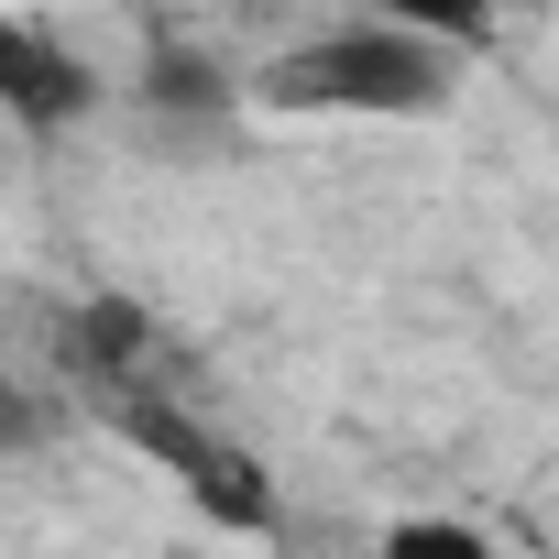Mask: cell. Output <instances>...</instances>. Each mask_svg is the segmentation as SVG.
Returning <instances> with one entry per match:
<instances>
[{
  "label": "cell",
  "mask_w": 559,
  "mask_h": 559,
  "mask_svg": "<svg viewBox=\"0 0 559 559\" xmlns=\"http://www.w3.org/2000/svg\"><path fill=\"white\" fill-rule=\"evenodd\" d=\"M78 352L121 384V373H132V352H143V319H132V308H88V319H78Z\"/></svg>",
  "instance_id": "obj_6"
},
{
  "label": "cell",
  "mask_w": 559,
  "mask_h": 559,
  "mask_svg": "<svg viewBox=\"0 0 559 559\" xmlns=\"http://www.w3.org/2000/svg\"><path fill=\"white\" fill-rule=\"evenodd\" d=\"M143 99H154L165 121H230V78H219L209 56H187V45H154V67H143Z\"/></svg>",
  "instance_id": "obj_4"
},
{
  "label": "cell",
  "mask_w": 559,
  "mask_h": 559,
  "mask_svg": "<svg viewBox=\"0 0 559 559\" xmlns=\"http://www.w3.org/2000/svg\"><path fill=\"white\" fill-rule=\"evenodd\" d=\"M88 99H99V78H88V56L67 34L0 12V110L34 121V132H67V121H88Z\"/></svg>",
  "instance_id": "obj_3"
},
{
  "label": "cell",
  "mask_w": 559,
  "mask_h": 559,
  "mask_svg": "<svg viewBox=\"0 0 559 559\" xmlns=\"http://www.w3.org/2000/svg\"><path fill=\"white\" fill-rule=\"evenodd\" d=\"M450 99V45L406 34V23H352V34H308L297 56L263 67V110H330V121H417Z\"/></svg>",
  "instance_id": "obj_1"
},
{
  "label": "cell",
  "mask_w": 559,
  "mask_h": 559,
  "mask_svg": "<svg viewBox=\"0 0 559 559\" xmlns=\"http://www.w3.org/2000/svg\"><path fill=\"white\" fill-rule=\"evenodd\" d=\"M110 417H121V439L132 450H154L219 526H274V493H263V472H252V450H230L219 428H198L187 406H165V395H143V384H121L110 395Z\"/></svg>",
  "instance_id": "obj_2"
},
{
  "label": "cell",
  "mask_w": 559,
  "mask_h": 559,
  "mask_svg": "<svg viewBox=\"0 0 559 559\" xmlns=\"http://www.w3.org/2000/svg\"><path fill=\"white\" fill-rule=\"evenodd\" d=\"M373 23H406V34H428V45H483L493 34V0H362Z\"/></svg>",
  "instance_id": "obj_5"
}]
</instances>
